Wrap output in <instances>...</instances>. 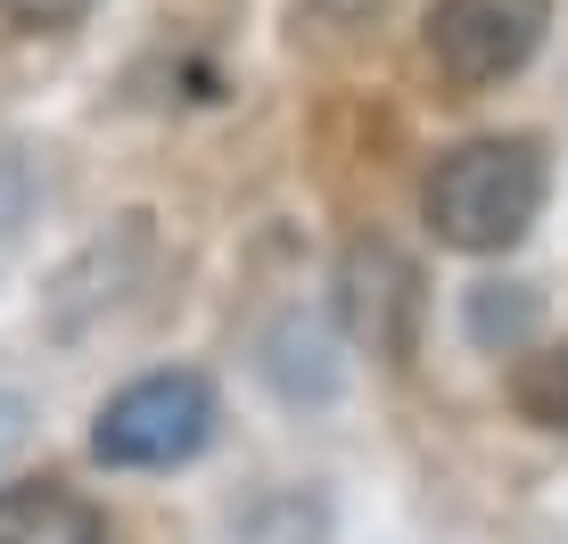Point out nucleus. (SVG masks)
Listing matches in <instances>:
<instances>
[{"instance_id": "nucleus-1", "label": "nucleus", "mask_w": 568, "mask_h": 544, "mask_svg": "<svg viewBox=\"0 0 568 544\" xmlns=\"http://www.w3.org/2000/svg\"><path fill=\"white\" fill-rule=\"evenodd\" d=\"M428 206V231L462 256H495L511 248L544 206V158L536 141H462L454 158H437L420 190Z\"/></svg>"}, {"instance_id": "nucleus-2", "label": "nucleus", "mask_w": 568, "mask_h": 544, "mask_svg": "<svg viewBox=\"0 0 568 544\" xmlns=\"http://www.w3.org/2000/svg\"><path fill=\"white\" fill-rule=\"evenodd\" d=\"M214 437V387L199 372H149L132 387H115L100 430H91V454L115 462V471H173Z\"/></svg>"}, {"instance_id": "nucleus-3", "label": "nucleus", "mask_w": 568, "mask_h": 544, "mask_svg": "<svg viewBox=\"0 0 568 544\" xmlns=\"http://www.w3.org/2000/svg\"><path fill=\"white\" fill-rule=\"evenodd\" d=\"M544 26H552V0H437L428 9V58H437L445 83L486 91L536 58Z\"/></svg>"}, {"instance_id": "nucleus-4", "label": "nucleus", "mask_w": 568, "mask_h": 544, "mask_svg": "<svg viewBox=\"0 0 568 544\" xmlns=\"http://www.w3.org/2000/svg\"><path fill=\"white\" fill-rule=\"evenodd\" d=\"M338 305H346V330L371 346V355L404 363L413 355V322H420V272L396 256L387 240H355L338 264Z\"/></svg>"}, {"instance_id": "nucleus-5", "label": "nucleus", "mask_w": 568, "mask_h": 544, "mask_svg": "<svg viewBox=\"0 0 568 544\" xmlns=\"http://www.w3.org/2000/svg\"><path fill=\"white\" fill-rule=\"evenodd\" d=\"M0 544H108V528L67 487H9L0 495Z\"/></svg>"}, {"instance_id": "nucleus-6", "label": "nucleus", "mask_w": 568, "mask_h": 544, "mask_svg": "<svg viewBox=\"0 0 568 544\" xmlns=\"http://www.w3.org/2000/svg\"><path fill=\"white\" fill-rule=\"evenodd\" d=\"M511 404L544 430H568V346H536L511 372Z\"/></svg>"}, {"instance_id": "nucleus-7", "label": "nucleus", "mask_w": 568, "mask_h": 544, "mask_svg": "<svg viewBox=\"0 0 568 544\" xmlns=\"http://www.w3.org/2000/svg\"><path fill=\"white\" fill-rule=\"evenodd\" d=\"M527 322H536V298H495V289L469 298V330H478V339H519Z\"/></svg>"}, {"instance_id": "nucleus-8", "label": "nucleus", "mask_w": 568, "mask_h": 544, "mask_svg": "<svg viewBox=\"0 0 568 544\" xmlns=\"http://www.w3.org/2000/svg\"><path fill=\"white\" fill-rule=\"evenodd\" d=\"M0 9H9L17 26H74L91 0H0Z\"/></svg>"}]
</instances>
